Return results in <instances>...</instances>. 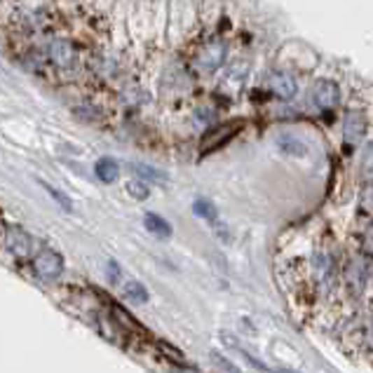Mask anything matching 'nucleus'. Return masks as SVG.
<instances>
[{
    "label": "nucleus",
    "mask_w": 373,
    "mask_h": 373,
    "mask_svg": "<svg viewBox=\"0 0 373 373\" xmlns=\"http://www.w3.org/2000/svg\"><path fill=\"white\" fill-rule=\"evenodd\" d=\"M5 246H8L17 258H29L31 256V237L26 235L22 228H8L5 230Z\"/></svg>",
    "instance_id": "39448f33"
},
{
    "label": "nucleus",
    "mask_w": 373,
    "mask_h": 373,
    "mask_svg": "<svg viewBox=\"0 0 373 373\" xmlns=\"http://www.w3.org/2000/svg\"><path fill=\"white\" fill-rule=\"evenodd\" d=\"M132 169L141 176V181H155V178H157V181H164V178H167L162 171L153 169V167H148V164H132Z\"/></svg>",
    "instance_id": "ddd939ff"
},
{
    "label": "nucleus",
    "mask_w": 373,
    "mask_h": 373,
    "mask_svg": "<svg viewBox=\"0 0 373 373\" xmlns=\"http://www.w3.org/2000/svg\"><path fill=\"white\" fill-rule=\"evenodd\" d=\"M364 129H366V125H364V118L359 115V113H350L348 118H345V127H343V134H345V143L350 146H357L359 141H362V136H364Z\"/></svg>",
    "instance_id": "0eeeda50"
},
{
    "label": "nucleus",
    "mask_w": 373,
    "mask_h": 373,
    "mask_svg": "<svg viewBox=\"0 0 373 373\" xmlns=\"http://www.w3.org/2000/svg\"><path fill=\"white\" fill-rule=\"evenodd\" d=\"M192 209H195V214H197V216H202L204 221L218 223V211H216V206L209 202V199H197Z\"/></svg>",
    "instance_id": "9b49d317"
},
{
    "label": "nucleus",
    "mask_w": 373,
    "mask_h": 373,
    "mask_svg": "<svg viewBox=\"0 0 373 373\" xmlns=\"http://www.w3.org/2000/svg\"><path fill=\"white\" fill-rule=\"evenodd\" d=\"M43 185H45V188H48V192H50V195H52V197H55V199H57V202L64 206V209H66V211H71V209H73L71 199H69V197H66V195H64V192H59V190H55V188H52V185H48V183H43Z\"/></svg>",
    "instance_id": "dca6fc26"
},
{
    "label": "nucleus",
    "mask_w": 373,
    "mask_h": 373,
    "mask_svg": "<svg viewBox=\"0 0 373 373\" xmlns=\"http://www.w3.org/2000/svg\"><path fill=\"white\" fill-rule=\"evenodd\" d=\"M223 57H225L223 43H209V45H204V48L199 50V55L195 59V66L199 71L211 73V71H216L218 66L223 64Z\"/></svg>",
    "instance_id": "7ed1b4c3"
},
{
    "label": "nucleus",
    "mask_w": 373,
    "mask_h": 373,
    "mask_svg": "<svg viewBox=\"0 0 373 373\" xmlns=\"http://www.w3.org/2000/svg\"><path fill=\"white\" fill-rule=\"evenodd\" d=\"M268 87L275 92L279 99H294L296 92H298V85L296 80L289 76V73H282V71H275L268 76Z\"/></svg>",
    "instance_id": "20e7f679"
},
{
    "label": "nucleus",
    "mask_w": 373,
    "mask_h": 373,
    "mask_svg": "<svg viewBox=\"0 0 373 373\" xmlns=\"http://www.w3.org/2000/svg\"><path fill=\"white\" fill-rule=\"evenodd\" d=\"M157 348L162 350V352H164V357H167L169 362H174L176 366H183V364H185V359H183L181 352H178L176 348H169V345L164 343V341H157Z\"/></svg>",
    "instance_id": "4468645a"
},
{
    "label": "nucleus",
    "mask_w": 373,
    "mask_h": 373,
    "mask_svg": "<svg viewBox=\"0 0 373 373\" xmlns=\"http://www.w3.org/2000/svg\"><path fill=\"white\" fill-rule=\"evenodd\" d=\"M143 223H146V228L153 232V235H157V237H162V239H167L171 235V225L164 221L162 216H157V214H146L143 216Z\"/></svg>",
    "instance_id": "9d476101"
},
{
    "label": "nucleus",
    "mask_w": 373,
    "mask_h": 373,
    "mask_svg": "<svg viewBox=\"0 0 373 373\" xmlns=\"http://www.w3.org/2000/svg\"><path fill=\"white\" fill-rule=\"evenodd\" d=\"M108 277L113 279V282H115V279L120 277V268L115 265V261H111V263H108Z\"/></svg>",
    "instance_id": "f3484780"
},
{
    "label": "nucleus",
    "mask_w": 373,
    "mask_h": 373,
    "mask_svg": "<svg viewBox=\"0 0 373 373\" xmlns=\"http://www.w3.org/2000/svg\"><path fill=\"white\" fill-rule=\"evenodd\" d=\"M277 143H279V148H282L284 153H289V155H296V157H303L305 153H308L305 143L298 136H294V134H279L277 136Z\"/></svg>",
    "instance_id": "1a4fd4ad"
},
{
    "label": "nucleus",
    "mask_w": 373,
    "mask_h": 373,
    "mask_svg": "<svg viewBox=\"0 0 373 373\" xmlns=\"http://www.w3.org/2000/svg\"><path fill=\"white\" fill-rule=\"evenodd\" d=\"M127 190H129V195L134 197V199H146L148 197V185H146L141 178H136V181H129L127 183Z\"/></svg>",
    "instance_id": "2eb2a0df"
},
{
    "label": "nucleus",
    "mask_w": 373,
    "mask_h": 373,
    "mask_svg": "<svg viewBox=\"0 0 373 373\" xmlns=\"http://www.w3.org/2000/svg\"><path fill=\"white\" fill-rule=\"evenodd\" d=\"M176 373H197V371H195V369H190V366H185V364H183V366H178V371H176Z\"/></svg>",
    "instance_id": "a211bd4d"
},
{
    "label": "nucleus",
    "mask_w": 373,
    "mask_h": 373,
    "mask_svg": "<svg viewBox=\"0 0 373 373\" xmlns=\"http://www.w3.org/2000/svg\"><path fill=\"white\" fill-rule=\"evenodd\" d=\"M94 174L99 176V181L104 183H115L118 176H120V167L118 162L113 157H101L99 162L94 164Z\"/></svg>",
    "instance_id": "6e6552de"
},
{
    "label": "nucleus",
    "mask_w": 373,
    "mask_h": 373,
    "mask_svg": "<svg viewBox=\"0 0 373 373\" xmlns=\"http://www.w3.org/2000/svg\"><path fill=\"white\" fill-rule=\"evenodd\" d=\"M125 296L132 298V301H136V303H146L148 301V291L143 289V284L141 282H127L125 284Z\"/></svg>",
    "instance_id": "f8f14e48"
},
{
    "label": "nucleus",
    "mask_w": 373,
    "mask_h": 373,
    "mask_svg": "<svg viewBox=\"0 0 373 373\" xmlns=\"http://www.w3.org/2000/svg\"><path fill=\"white\" fill-rule=\"evenodd\" d=\"M64 270V261L57 251L45 249L36 256V272L45 279H57Z\"/></svg>",
    "instance_id": "f03ea898"
},
{
    "label": "nucleus",
    "mask_w": 373,
    "mask_h": 373,
    "mask_svg": "<svg viewBox=\"0 0 373 373\" xmlns=\"http://www.w3.org/2000/svg\"><path fill=\"white\" fill-rule=\"evenodd\" d=\"M312 101H315L319 111H334L338 101H341L338 85L331 83V80H319L315 87H312Z\"/></svg>",
    "instance_id": "f257e3e1"
},
{
    "label": "nucleus",
    "mask_w": 373,
    "mask_h": 373,
    "mask_svg": "<svg viewBox=\"0 0 373 373\" xmlns=\"http://www.w3.org/2000/svg\"><path fill=\"white\" fill-rule=\"evenodd\" d=\"M50 59L59 69H71V66L76 64V50H73V45L69 40L59 38L50 45Z\"/></svg>",
    "instance_id": "423d86ee"
}]
</instances>
